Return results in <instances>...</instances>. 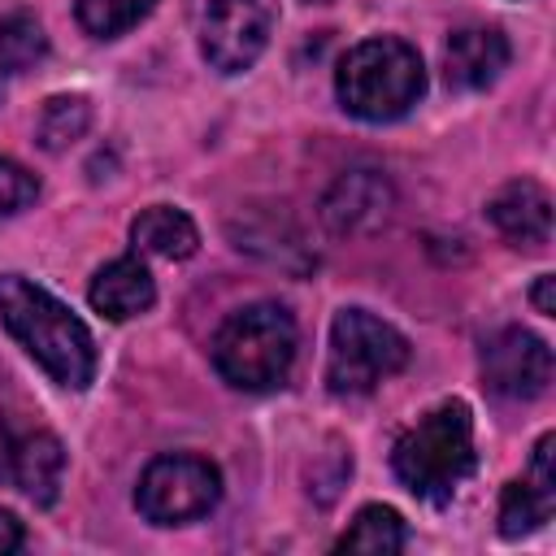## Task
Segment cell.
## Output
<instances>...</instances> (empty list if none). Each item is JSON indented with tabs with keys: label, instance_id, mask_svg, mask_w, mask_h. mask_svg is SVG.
Wrapping results in <instances>:
<instances>
[{
	"label": "cell",
	"instance_id": "cell-18",
	"mask_svg": "<svg viewBox=\"0 0 556 556\" xmlns=\"http://www.w3.org/2000/svg\"><path fill=\"white\" fill-rule=\"evenodd\" d=\"M552 504L543 491H534L530 482H508L500 495V534L504 539H521L530 530H539L552 517Z\"/></svg>",
	"mask_w": 556,
	"mask_h": 556
},
{
	"label": "cell",
	"instance_id": "cell-14",
	"mask_svg": "<svg viewBox=\"0 0 556 556\" xmlns=\"http://www.w3.org/2000/svg\"><path fill=\"white\" fill-rule=\"evenodd\" d=\"M130 239L143 248V252H156V256H169V261H182L195 252L200 235H195V222L182 213V208H169V204H152L135 217L130 226Z\"/></svg>",
	"mask_w": 556,
	"mask_h": 556
},
{
	"label": "cell",
	"instance_id": "cell-24",
	"mask_svg": "<svg viewBox=\"0 0 556 556\" xmlns=\"http://www.w3.org/2000/svg\"><path fill=\"white\" fill-rule=\"evenodd\" d=\"M308 4H326V0H308Z\"/></svg>",
	"mask_w": 556,
	"mask_h": 556
},
{
	"label": "cell",
	"instance_id": "cell-21",
	"mask_svg": "<svg viewBox=\"0 0 556 556\" xmlns=\"http://www.w3.org/2000/svg\"><path fill=\"white\" fill-rule=\"evenodd\" d=\"M556 447V439L552 434H543L539 443H534V456H530V473H526V482L534 486V491H543L547 500H556V469H552V452Z\"/></svg>",
	"mask_w": 556,
	"mask_h": 556
},
{
	"label": "cell",
	"instance_id": "cell-12",
	"mask_svg": "<svg viewBox=\"0 0 556 556\" xmlns=\"http://www.w3.org/2000/svg\"><path fill=\"white\" fill-rule=\"evenodd\" d=\"M152 300H156V287L139 256H117L91 278V308L113 321L139 317L143 308H152Z\"/></svg>",
	"mask_w": 556,
	"mask_h": 556
},
{
	"label": "cell",
	"instance_id": "cell-20",
	"mask_svg": "<svg viewBox=\"0 0 556 556\" xmlns=\"http://www.w3.org/2000/svg\"><path fill=\"white\" fill-rule=\"evenodd\" d=\"M35 195H39L35 174H30V169H22L17 161H4V156H0V217L22 213Z\"/></svg>",
	"mask_w": 556,
	"mask_h": 556
},
{
	"label": "cell",
	"instance_id": "cell-16",
	"mask_svg": "<svg viewBox=\"0 0 556 556\" xmlns=\"http://www.w3.org/2000/svg\"><path fill=\"white\" fill-rule=\"evenodd\" d=\"M87 126H91V104H87V96H52V100L43 104V113H39L35 135H39V143H43L48 152H61V148H70L74 139H83Z\"/></svg>",
	"mask_w": 556,
	"mask_h": 556
},
{
	"label": "cell",
	"instance_id": "cell-8",
	"mask_svg": "<svg viewBox=\"0 0 556 556\" xmlns=\"http://www.w3.org/2000/svg\"><path fill=\"white\" fill-rule=\"evenodd\" d=\"M482 378L504 400H534L552 382V348L530 330H500L482 348Z\"/></svg>",
	"mask_w": 556,
	"mask_h": 556
},
{
	"label": "cell",
	"instance_id": "cell-1",
	"mask_svg": "<svg viewBox=\"0 0 556 556\" xmlns=\"http://www.w3.org/2000/svg\"><path fill=\"white\" fill-rule=\"evenodd\" d=\"M0 321L4 330L39 361V369L70 391H83L96 374V343L91 330L43 287L22 274L0 278Z\"/></svg>",
	"mask_w": 556,
	"mask_h": 556
},
{
	"label": "cell",
	"instance_id": "cell-6",
	"mask_svg": "<svg viewBox=\"0 0 556 556\" xmlns=\"http://www.w3.org/2000/svg\"><path fill=\"white\" fill-rule=\"evenodd\" d=\"M191 17L204 61L222 74H239L265 52L278 22V0H195Z\"/></svg>",
	"mask_w": 556,
	"mask_h": 556
},
{
	"label": "cell",
	"instance_id": "cell-4",
	"mask_svg": "<svg viewBox=\"0 0 556 556\" xmlns=\"http://www.w3.org/2000/svg\"><path fill=\"white\" fill-rule=\"evenodd\" d=\"M295 321L278 304H248L213 334V365L239 391H269L291 374Z\"/></svg>",
	"mask_w": 556,
	"mask_h": 556
},
{
	"label": "cell",
	"instance_id": "cell-23",
	"mask_svg": "<svg viewBox=\"0 0 556 556\" xmlns=\"http://www.w3.org/2000/svg\"><path fill=\"white\" fill-rule=\"evenodd\" d=\"M552 287H556V278H552V274H543V278L534 282V295H530V300H534V308H539L543 317H556V295H552Z\"/></svg>",
	"mask_w": 556,
	"mask_h": 556
},
{
	"label": "cell",
	"instance_id": "cell-22",
	"mask_svg": "<svg viewBox=\"0 0 556 556\" xmlns=\"http://www.w3.org/2000/svg\"><path fill=\"white\" fill-rule=\"evenodd\" d=\"M17 547H22V521L0 508V556L4 552H17Z\"/></svg>",
	"mask_w": 556,
	"mask_h": 556
},
{
	"label": "cell",
	"instance_id": "cell-3",
	"mask_svg": "<svg viewBox=\"0 0 556 556\" xmlns=\"http://www.w3.org/2000/svg\"><path fill=\"white\" fill-rule=\"evenodd\" d=\"M334 91L352 117L391 122L417 104V96L426 91V70H421V56L404 39L378 35V39L356 43L339 61Z\"/></svg>",
	"mask_w": 556,
	"mask_h": 556
},
{
	"label": "cell",
	"instance_id": "cell-13",
	"mask_svg": "<svg viewBox=\"0 0 556 556\" xmlns=\"http://www.w3.org/2000/svg\"><path fill=\"white\" fill-rule=\"evenodd\" d=\"M61 473H65V452L56 434H26L13 443L9 452V478L17 482V491L35 504H52L61 491Z\"/></svg>",
	"mask_w": 556,
	"mask_h": 556
},
{
	"label": "cell",
	"instance_id": "cell-10",
	"mask_svg": "<svg viewBox=\"0 0 556 556\" xmlns=\"http://www.w3.org/2000/svg\"><path fill=\"white\" fill-rule=\"evenodd\" d=\"M504 65H508V39L495 26H460L443 48L447 87H460V91L491 87Z\"/></svg>",
	"mask_w": 556,
	"mask_h": 556
},
{
	"label": "cell",
	"instance_id": "cell-9",
	"mask_svg": "<svg viewBox=\"0 0 556 556\" xmlns=\"http://www.w3.org/2000/svg\"><path fill=\"white\" fill-rule=\"evenodd\" d=\"M486 217L513 248H543L552 239V195L534 178L500 187L486 204Z\"/></svg>",
	"mask_w": 556,
	"mask_h": 556
},
{
	"label": "cell",
	"instance_id": "cell-11",
	"mask_svg": "<svg viewBox=\"0 0 556 556\" xmlns=\"http://www.w3.org/2000/svg\"><path fill=\"white\" fill-rule=\"evenodd\" d=\"M326 222L339 230V235H356V230H374L387 222L391 213V187L382 174L374 169H352L343 174L330 191H326V204H321Z\"/></svg>",
	"mask_w": 556,
	"mask_h": 556
},
{
	"label": "cell",
	"instance_id": "cell-17",
	"mask_svg": "<svg viewBox=\"0 0 556 556\" xmlns=\"http://www.w3.org/2000/svg\"><path fill=\"white\" fill-rule=\"evenodd\" d=\"M48 52L43 26L30 13H9L0 17V74H22Z\"/></svg>",
	"mask_w": 556,
	"mask_h": 556
},
{
	"label": "cell",
	"instance_id": "cell-5",
	"mask_svg": "<svg viewBox=\"0 0 556 556\" xmlns=\"http://www.w3.org/2000/svg\"><path fill=\"white\" fill-rule=\"evenodd\" d=\"M408 365V339L365 308H343L330 326L326 382L339 395H365Z\"/></svg>",
	"mask_w": 556,
	"mask_h": 556
},
{
	"label": "cell",
	"instance_id": "cell-19",
	"mask_svg": "<svg viewBox=\"0 0 556 556\" xmlns=\"http://www.w3.org/2000/svg\"><path fill=\"white\" fill-rule=\"evenodd\" d=\"M156 0H78V22L96 39H113L152 13Z\"/></svg>",
	"mask_w": 556,
	"mask_h": 556
},
{
	"label": "cell",
	"instance_id": "cell-7",
	"mask_svg": "<svg viewBox=\"0 0 556 556\" xmlns=\"http://www.w3.org/2000/svg\"><path fill=\"white\" fill-rule=\"evenodd\" d=\"M217 495H222V478L200 456H156L135 486L139 513L156 526L195 521L217 504Z\"/></svg>",
	"mask_w": 556,
	"mask_h": 556
},
{
	"label": "cell",
	"instance_id": "cell-15",
	"mask_svg": "<svg viewBox=\"0 0 556 556\" xmlns=\"http://www.w3.org/2000/svg\"><path fill=\"white\" fill-rule=\"evenodd\" d=\"M339 552H365V556H391L404 547V521L395 508L369 504L356 513V521L343 530V539L334 543Z\"/></svg>",
	"mask_w": 556,
	"mask_h": 556
},
{
	"label": "cell",
	"instance_id": "cell-2",
	"mask_svg": "<svg viewBox=\"0 0 556 556\" xmlns=\"http://www.w3.org/2000/svg\"><path fill=\"white\" fill-rule=\"evenodd\" d=\"M395 478L421 495V500H452V491L469 478L473 469V417L469 404L447 400L439 408H430L413 430H404L395 439L391 452Z\"/></svg>",
	"mask_w": 556,
	"mask_h": 556
}]
</instances>
